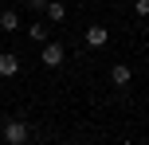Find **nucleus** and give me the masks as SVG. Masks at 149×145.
I'll use <instances>...</instances> for the list:
<instances>
[{"mask_svg": "<svg viewBox=\"0 0 149 145\" xmlns=\"http://www.w3.org/2000/svg\"><path fill=\"white\" fill-rule=\"evenodd\" d=\"M0 75H4V78L20 75V59H16L12 51H0Z\"/></svg>", "mask_w": 149, "mask_h": 145, "instance_id": "nucleus-6", "label": "nucleus"}, {"mask_svg": "<svg viewBox=\"0 0 149 145\" xmlns=\"http://www.w3.org/2000/svg\"><path fill=\"white\" fill-rule=\"evenodd\" d=\"M43 67H63V59H67V51H63V43H55V39H47L43 43Z\"/></svg>", "mask_w": 149, "mask_h": 145, "instance_id": "nucleus-3", "label": "nucleus"}, {"mask_svg": "<svg viewBox=\"0 0 149 145\" xmlns=\"http://www.w3.org/2000/svg\"><path fill=\"white\" fill-rule=\"evenodd\" d=\"M0 83H4V75H0Z\"/></svg>", "mask_w": 149, "mask_h": 145, "instance_id": "nucleus-11", "label": "nucleus"}, {"mask_svg": "<svg viewBox=\"0 0 149 145\" xmlns=\"http://www.w3.org/2000/svg\"><path fill=\"white\" fill-rule=\"evenodd\" d=\"M20 28V16L12 12V8H8V12H0V31H16Z\"/></svg>", "mask_w": 149, "mask_h": 145, "instance_id": "nucleus-7", "label": "nucleus"}, {"mask_svg": "<svg viewBox=\"0 0 149 145\" xmlns=\"http://www.w3.org/2000/svg\"><path fill=\"white\" fill-rule=\"evenodd\" d=\"M28 35H31V43H47V24H36V20H31L28 24Z\"/></svg>", "mask_w": 149, "mask_h": 145, "instance_id": "nucleus-8", "label": "nucleus"}, {"mask_svg": "<svg viewBox=\"0 0 149 145\" xmlns=\"http://www.w3.org/2000/svg\"><path fill=\"white\" fill-rule=\"evenodd\" d=\"M134 12L145 20V16H149V0H134Z\"/></svg>", "mask_w": 149, "mask_h": 145, "instance_id": "nucleus-9", "label": "nucleus"}, {"mask_svg": "<svg viewBox=\"0 0 149 145\" xmlns=\"http://www.w3.org/2000/svg\"><path fill=\"white\" fill-rule=\"evenodd\" d=\"M110 83H114V86H122V90H126V86L134 83V71H130L126 63H114V67H110Z\"/></svg>", "mask_w": 149, "mask_h": 145, "instance_id": "nucleus-4", "label": "nucleus"}, {"mask_svg": "<svg viewBox=\"0 0 149 145\" xmlns=\"http://www.w3.org/2000/svg\"><path fill=\"white\" fill-rule=\"evenodd\" d=\"M28 8H31V12H43V8H47V0H28Z\"/></svg>", "mask_w": 149, "mask_h": 145, "instance_id": "nucleus-10", "label": "nucleus"}, {"mask_svg": "<svg viewBox=\"0 0 149 145\" xmlns=\"http://www.w3.org/2000/svg\"><path fill=\"white\" fill-rule=\"evenodd\" d=\"M43 16H47V24H63L67 20V4H63V0H47Z\"/></svg>", "mask_w": 149, "mask_h": 145, "instance_id": "nucleus-5", "label": "nucleus"}, {"mask_svg": "<svg viewBox=\"0 0 149 145\" xmlns=\"http://www.w3.org/2000/svg\"><path fill=\"white\" fill-rule=\"evenodd\" d=\"M0 137H4L8 145H24L31 137V130H28V122H24V118H12V122L4 126V133H0Z\"/></svg>", "mask_w": 149, "mask_h": 145, "instance_id": "nucleus-1", "label": "nucleus"}, {"mask_svg": "<svg viewBox=\"0 0 149 145\" xmlns=\"http://www.w3.org/2000/svg\"><path fill=\"white\" fill-rule=\"evenodd\" d=\"M82 39H86V47H94V51H102V47L110 43V28H106V24H90Z\"/></svg>", "mask_w": 149, "mask_h": 145, "instance_id": "nucleus-2", "label": "nucleus"}]
</instances>
